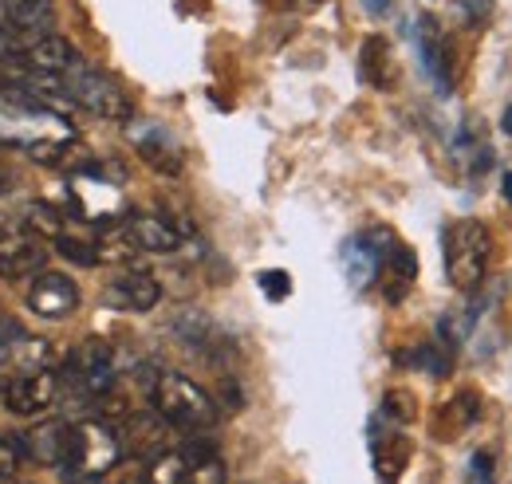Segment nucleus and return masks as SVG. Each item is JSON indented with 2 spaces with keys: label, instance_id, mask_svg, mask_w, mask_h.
Segmentation results:
<instances>
[{
  "label": "nucleus",
  "instance_id": "nucleus-4",
  "mask_svg": "<svg viewBox=\"0 0 512 484\" xmlns=\"http://www.w3.org/2000/svg\"><path fill=\"white\" fill-rule=\"evenodd\" d=\"M64 83H67L71 103L83 107V111H91V115H99V119L127 122L130 111H134V107H130V95L123 91V83L111 79L107 71H95V67L79 63L75 71H67Z\"/></svg>",
  "mask_w": 512,
  "mask_h": 484
},
{
  "label": "nucleus",
  "instance_id": "nucleus-20",
  "mask_svg": "<svg viewBox=\"0 0 512 484\" xmlns=\"http://www.w3.org/2000/svg\"><path fill=\"white\" fill-rule=\"evenodd\" d=\"M186 473H190L186 453H178V449H162V453L146 465L142 484H186Z\"/></svg>",
  "mask_w": 512,
  "mask_h": 484
},
{
  "label": "nucleus",
  "instance_id": "nucleus-26",
  "mask_svg": "<svg viewBox=\"0 0 512 484\" xmlns=\"http://www.w3.org/2000/svg\"><path fill=\"white\" fill-rule=\"evenodd\" d=\"M56 248H60V256L71 260V264H83V268H95V264H103V256H99V244L91 241H75V237H56Z\"/></svg>",
  "mask_w": 512,
  "mask_h": 484
},
{
  "label": "nucleus",
  "instance_id": "nucleus-31",
  "mask_svg": "<svg viewBox=\"0 0 512 484\" xmlns=\"http://www.w3.org/2000/svg\"><path fill=\"white\" fill-rule=\"evenodd\" d=\"M24 44H28V36H20V32H0V60L16 56Z\"/></svg>",
  "mask_w": 512,
  "mask_h": 484
},
{
  "label": "nucleus",
  "instance_id": "nucleus-15",
  "mask_svg": "<svg viewBox=\"0 0 512 484\" xmlns=\"http://www.w3.org/2000/svg\"><path fill=\"white\" fill-rule=\"evenodd\" d=\"M130 138H134L138 154H142L154 170H162V174H178V170H182V150H178V142H174L162 126H154V122L134 126Z\"/></svg>",
  "mask_w": 512,
  "mask_h": 484
},
{
  "label": "nucleus",
  "instance_id": "nucleus-24",
  "mask_svg": "<svg viewBox=\"0 0 512 484\" xmlns=\"http://www.w3.org/2000/svg\"><path fill=\"white\" fill-rule=\"evenodd\" d=\"M449 351L453 347H442V343H422V347H414L410 366H418V370H426L434 378H449V370H453V355Z\"/></svg>",
  "mask_w": 512,
  "mask_h": 484
},
{
  "label": "nucleus",
  "instance_id": "nucleus-14",
  "mask_svg": "<svg viewBox=\"0 0 512 484\" xmlns=\"http://www.w3.org/2000/svg\"><path fill=\"white\" fill-rule=\"evenodd\" d=\"M20 63L28 67V71H40V75H67V71H75L79 67V52L71 48V40L64 36H40V40H28L20 52Z\"/></svg>",
  "mask_w": 512,
  "mask_h": 484
},
{
  "label": "nucleus",
  "instance_id": "nucleus-18",
  "mask_svg": "<svg viewBox=\"0 0 512 484\" xmlns=\"http://www.w3.org/2000/svg\"><path fill=\"white\" fill-rule=\"evenodd\" d=\"M422 56H426V67H430V75H434V83L449 91L453 87V52H449V44L438 36V28H422Z\"/></svg>",
  "mask_w": 512,
  "mask_h": 484
},
{
  "label": "nucleus",
  "instance_id": "nucleus-8",
  "mask_svg": "<svg viewBox=\"0 0 512 484\" xmlns=\"http://www.w3.org/2000/svg\"><path fill=\"white\" fill-rule=\"evenodd\" d=\"M394 244L390 233H359V237H351V241L343 244V252H339V264H343V272H347V280H351V288H371L379 276H383V256L386 248Z\"/></svg>",
  "mask_w": 512,
  "mask_h": 484
},
{
  "label": "nucleus",
  "instance_id": "nucleus-6",
  "mask_svg": "<svg viewBox=\"0 0 512 484\" xmlns=\"http://www.w3.org/2000/svg\"><path fill=\"white\" fill-rule=\"evenodd\" d=\"M67 370H71V382L79 386V394L87 398H107L115 390V347L103 343V339H83L71 359H67Z\"/></svg>",
  "mask_w": 512,
  "mask_h": 484
},
{
  "label": "nucleus",
  "instance_id": "nucleus-30",
  "mask_svg": "<svg viewBox=\"0 0 512 484\" xmlns=\"http://www.w3.org/2000/svg\"><path fill=\"white\" fill-rule=\"evenodd\" d=\"M260 288H264L272 300H284V296H288V272H260Z\"/></svg>",
  "mask_w": 512,
  "mask_h": 484
},
{
  "label": "nucleus",
  "instance_id": "nucleus-10",
  "mask_svg": "<svg viewBox=\"0 0 512 484\" xmlns=\"http://www.w3.org/2000/svg\"><path fill=\"white\" fill-rule=\"evenodd\" d=\"M28 307L40 315V319H67L75 307H79V288L75 280L64 272H36L32 276V288H28Z\"/></svg>",
  "mask_w": 512,
  "mask_h": 484
},
{
  "label": "nucleus",
  "instance_id": "nucleus-27",
  "mask_svg": "<svg viewBox=\"0 0 512 484\" xmlns=\"http://www.w3.org/2000/svg\"><path fill=\"white\" fill-rule=\"evenodd\" d=\"M186 484H229V473H225V461L217 453L193 461L190 473H186Z\"/></svg>",
  "mask_w": 512,
  "mask_h": 484
},
{
  "label": "nucleus",
  "instance_id": "nucleus-19",
  "mask_svg": "<svg viewBox=\"0 0 512 484\" xmlns=\"http://www.w3.org/2000/svg\"><path fill=\"white\" fill-rule=\"evenodd\" d=\"M477 418H481V398H477L473 390H465V394H457L453 402L442 406V422H438V429H442V437H457V433H465Z\"/></svg>",
  "mask_w": 512,
  "mask_h": 484
},
{
  "label": "nucleus",
  "instance_id": "nucleus-35",
  "mask_svg": "<svg viewBox=\"0 0 512 484\" xmlns=\"http://www.w3.org/2000/svg\"><path fill=\"white\" fill-rule=\"evenodd\" d=\"M91 484H99V481H91Z\"/></svg>",
  "mask_w": 512,
  "mask_h": 484
},
{
  "label": "nucleus",
  "instance_id": "nucleus-12",
  "mask_svg": "<svg viewBox=\"0 0 512 484\" xmlns=\"http://www.w3.org/2000/svg\"><path fill=\"white\" fill-rule=\"evenodd\" d=\"M44 260H48L44 237H36L28 229L0 237V280H28V276L44 272Z\"/></svg>",
  "mask_w": 512,
  "mask_h": 484
},
{
  "label": "nucleus",
  "instance_id": "nucleus-1",
  "mask_svg": "<svg viewBox=\"0 0 512 484\" xmlns=\"http://www.w3.org/2000/svg\"><path fill=\"white\" fill-rule=\"evenodd\" d=\"M123 457V437L107 422H75L67 429V453H64V473L67 484H91L103 473H111Z\"/></svg>",
  "mask_w": 512,
  "mask_h": 484
},
{
  "label": "nucleus",
  "instance_id": "nucleus-28",
  "mask_svg": "<svg viewBox=\"0 0 512 484\" xmlns=\"http://www.w3.org/2000/svg\"><path fill=\"white\" fill-rule=\"evenodd\" d=\"M20 461H24V445H20V437L0 433V481H12V477L20 473Z\"/></svg>",
  "mask_w": 512,
  "mask_h": 484
},
{
  "label": "nucleus",
  "instance_id": "nucleus-22",
  "mask_svg": "<svg viewBox=\"0 0 512 484\" xmlns=\"http://www.w3.org/2000/svg\"><path fill=\"white\" fill-rule=\"evenodd\" d=\"M363 79L371 87H379V91L390 87V48H386L383 36H371L363 44Z\"/></svg>",
  "mask_w": 512,
  "mask_h": 484
},
{
  "label": "nucleus",
  "instance_id": "nucleus-33",
  "mask_svg": "<svg viewBox=\"0 0 512 484\" xmlns=\"http://www.w3.org/2000/svg\"><path fill=\"white\" fill-rule=\"evenodd\" d=\"M501 126H505V134L512 138V103L505 107V115H501Z\"/></svg>",
  "mask_w": 512,
  "mask_h": 484
},
{
  "label": "nucleus",
  "instance_id": "nucleus-11",
  "mask_svg": "<svg viewBox=\"0 0 512 484\" xmlns=\"http://www.w3.org/2000/svg\"><path fill=\"white\" fill-rule=\"evenodd\" d=\"M123 225H127L130 241L138 244V252L166 256V252H178L186 241V225H178L166 213H130Z\"/></svg>",
  "mask_w": 512,
  "mask_h": 484
},
{
  "label": "nucleus",
  "instance_id": "nucleus-5",
  "mask_svg": "<svg viewBox=\"0 0 512 484\" xmlns=\"http://www.w3.org/2000/svg\"><path fill=\"white\" fill-rule=\"evenodd\" d=\"M71 205L91 225H119V217H127L123 189L111 182L99 166H87V170H79L71 178Z\"/></svg>",
  "mask_w": 512,
  "mask_h": 484
},
{
  "label": "nucleus",
  "instance_id": "nucleus-3",
  "mask_svg": "<svg viewBox=\"0 0 512 484\" xmlns=\"http://www.w3.org/2000/svg\"><path fill=\"white\" fill-rule=\"evenodd\" d=\"M150 402H154V414L162 422L182 429V433H201V429H213V422H217V402L178 370H162L154 378Z\"/></svg>",
  "mask_w": 512,
  "mask_h": 484
},
{
  "label": "nucleus",
  "instance_id": "nucleus-2",
  "mask_svg": "<svg viewBox=\"0 0 512 484\" xmlns=\"http://www.w3.org/2000/svg\"><path fill=\"white\" fill-rule=\"evenodd\" d=\"M442 252H446V276L453 288L477 292L489 276L493 264V233L485 221H453L442 233Z\"/></svg>",
  "mask_w": 512,
  "mask_h": 484
},
{
  "label": "nucleus",
  "instance_id": "nucleus-23",
  "mask_svg": "<svg viewBox=\"0 0 512 484\" xmlns=\"http://www.w3.org/2000/svg\"><path fill=\"white\" fill-rule=\"evenodd\" d=\"M170 327H174V335L186 339L190 347H209V343L217 339V327H213V319H209L205 311H178V319H174Z\"/></svg>",
  "mask_w": 512,
  "mask_h": 484
},
{
  "label": "nucleus",
  "instance_id": "nucleus-25",
  "mask_svg": "<svg viewBox=\"0 0 512 484\" xmlns=\"http://www.w3.org/2000/svg\"><path fill=\"white\" fill-rule=\"evenodd\" d=\"M418 402H414V394L410 390H386L383 398V422L390 425H410L418 418V410H414Z\"/></svg>",
  "mask_w": 512,
  "mask_h": 484
},
{
  "label": "nucleus",
  "instance_id": "nucleus-29",
  "mask_svg": "<svg viewBox=\"0 0 512 484\" xmlns=\"http://www.w3.org/2000/svg\"><path fill=\"white\" fill-rule=\"evenodd\" d=\"M469 484H497V461L489 449H477L469 461Z\"/></svg>",
  "mask_w": 512,
  "mask_h": 484
},
{
  "label": "nucleus",
  "instance_id": "nucleus-16",
  "mask_svg": "<svg viewBox=\"0 0 512 484\" xmlns=\"http://www.w3.org/2000/svg\"><path fill=\"white\" fill-rule=\"evenodd\" d=\"M67 429H71V425H64V422L32 425V429L20 437L24 457L36 461V465H52V469H60V465H64V453H67Z\"/></svg>",
  "mask_w": 512,
  "mask_h": 484
},
{
  "label": "nucleus",
  "instance_id": "nucleus-21",
  "mask_svg": "<svg viewBox=\"0 0 512 484\" xmlns=\"http://www.w3.org/2000/svg\"><path fill=\"white\" fill-rule=\"evenodd\" d=\"M24 229L36 233V237H44V241H56V237H64V217L48 201H28L24 205Z\"/></svg>",
  "mask_w": 512,
  "mask_h": 484
},
{
  "label": "nucleus",
  "instance_id": "nucleus-9",
  "mask_svg": "<svg viewBox=\"0 0 512 484\" xmlns=\"http://www.w3.org/2000/svg\"><path fill=\"white\" fill-rule=\"evenodd\" d=\"M56 366V351L48 339H36V335H24L12 327L8 339H0V378H16V374H28V370H52Z\"/></svg>",
  "mask_w": 512,
  "mask_h": 484
},
{
  "label": "nucleus",
  "instance_id": "nucleus-34",
  "mask_svg": "<svg viewBox=\"0 0 512 484\" xmlns=\"http://www.w3.org/2000/svg\"><path fill=\"white\" fill-rule=\"evenodd\" d=\"M308 4H320V0H308Z\"/></svg>",
  "mask_w": 512,
  "mask_h": 484
},
{
  "label": "nucleus",
  "instance_id": "nucleus-7",
  "mask_svg": "<svg viewBox=\"0 0 512 484\" xmlns=\"http://www.w3.org/2000/svg\"><path fill=\"white\" fill-rule=\"evenodd\" d=\"M56 398H60V374H56V366H52V370H28V374H16V378H8L4 390H0L4 410L16 414V418L44 414V410H52Z\"/></svg>",
  "mask_w": 512,
  "mask_h": 484
},
{
  "label": "nucleus",
  "instance_id": "nucleus-32",
  "mask_svg": "<svg viewBox=\"0 0 512 484\" xmlns=\"http://www.w3.org/2000/svg\"><path fill=\"white\" fill-rule=\"evenodd\" d=\"M501 193H505V201L512 205V170L505 174V178H501Z\"/></svg>",
  "mask_w": 512,
  "mask_h": 484
},
{
  "label": "nucleus",
  "instance_id": "nucleus-13",
  "mask_svg": "<svg viewBox=\"0 0 512 484\" xmlns=\"http://www.w3.org/2000/svg\"><path fill=\"white\" fill-rule=\"evenodd\" d=\"M158 300H162V284H158L150 272H123V276H115V280L103 288V303H107V307L134 311V315L154 311Z\"/></svg>",
  "mask_w": 512,
  "mask_h": 484
},
{
  "label": "nucleus",
  "instance_id": "nucleus-17",
  "mask_svg": "<svg viewBox=\"0 0 512 484\" xmlns=\"http://www.w3.org/2000/svg\"><path fill=\"white\" fill-rule=\"evenodd\" d=\"M371 461H375V473L379 484H398L402 469L410 465V441L402 433H371Z\"/></svg>",
  "mask_w": 512,
  "mask_h": 484
}]
</instances>
